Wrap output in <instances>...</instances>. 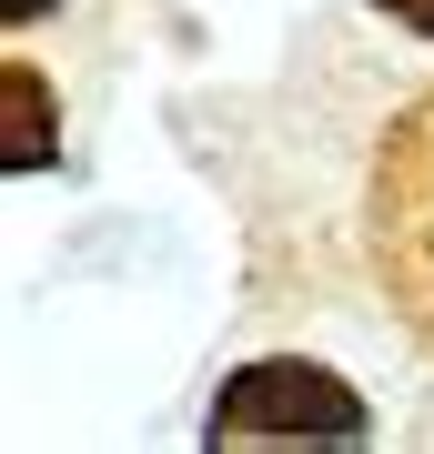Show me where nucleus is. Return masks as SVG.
Returning a JSON list of instances; mask_svg holds the SVG:
<instances>
[{"label": "nucleus", "mask_w": 434, "mask_h": 454, "mask_svg": "<svg viewBox=\"0 0 434 454\" xmlns=\"http://www.w3.org/2000/svg\"><path fill=\"white\" fill-rule=\"evenodd\" d=\"M364 262L414 354H434V82L384 121L364 162Z\"/></svg>", "instance_id": "1"}, {"label": "nucleus", "mask_w": 434, "mask_h": 454, "mask_svg": "<svg viewBox=\"0 0 434 454\" xmlns=\"http://www.w3.org/2000/svg\"><path fill=\"white\" fill-rule=\"evenodd\" d=\"M212 454H354L374 444V404L313 354H253L202 414Z\"/></svg>", "instance_id": "2"}, {"label": "nucleus", "mask_w": 434, "mask_h": 454, "mask_svg": "<svg viewBox=\"0 0 434 454\" xmlns=\"http://www.w3.org/2000/svg\"><path fill=\"white\" fill-rule=\"evenodd\" d=\"M0 101H11V131H0V172H51V152H61V101H51V82H41V61H0Z\"/></svg>", "instance_id": "3"}, {"label": "nucleus", "mask_w": 434, "mask_h": 454, "mask_svg": "<svg viewBox=\"0 0 434 454\" xmlns=\"http://www.w3.org/2000/svg\"><path fill=\"white\" fill-rule=\"evenodd\" d=\"M364 11H384L394 31H414V41H434V0H364Z\"/></svg>", "instance_id": "4"}, {"label": "nucleus", "mask_w": 434, "mask_h": 454, "mask_svg": "<svg viewBox=\"0 0 434 454\" xmlns=\"http://www.w3.org/2000/svg\"><path fill=\"white\" fill-rule=\"evenodd\" d=\"M41 11H61V0H0V31H31Z\"/></svg>", "instance_id": "5"}]
</instances>
